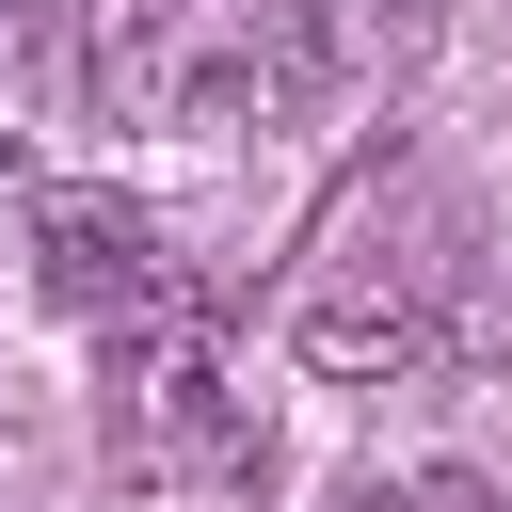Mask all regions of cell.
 Segmentation results:
<instances>
[{"label":"cell","mask_w":512,"mask_h":512,"mask_svg":"<svg viewBox=\"0 0 512 512\" xmlns=\"http://www.w3.org/2000/svg\"><path fill=\"white\" fill-rule=\"evenodd\" d=\"M368 512H496V480H464V464H416L400 496H368Z\"/></svg>","instance_id":"4"},{"label":"cell","mask_w":512,"mask_h":512,"mask_svg":"<svg viewBox=\"0 0 512 512\" xmlns=\"http://www.w3.org/2000/svg\"><path fill=\"white\" fill-rule=\"evenodd\" d=\"M304 352H320L336 384L400 368V352H416V272H400V256H352V272H320V288H304Z\"/></svg>","instance_id":"3"},{"label":"cell","mask_w":512,"mask_h":512,"mask_svg":"<svg viewBox=\"0 0 512 512\" xmlns=\"http://www.w3.org/2000/svg\"><path fill=\"white\" fill-rule=\"evenodd\" d=\"M0 16H16V0H0Z\"/></svg>","instance_id":"5"},{"label":"cell","mask_w":512,"mask_h":512,"mask_svg":"<svg viewBox=\"0 0 512 512\" xmlns=\"http://www.w3.org/2000/svg\"><path fill=\"white\" fill-rule=\"evenodd\" d=\"M32 288H48L64 320H144V304H160L144 208H128V192H48V208H32Z\"/></svg>","instance_id":"2"},{"label":"cell","mask_w":512,"mask_h":512,"mask_svg":"<svg viewBox=\"0 0 512 512\" xmlns=\"http://www.w3.org/2000/svg\"><path fill=\"white\" fill-rule=\"evenodd\" d=\"M208 432H240V352L192 288H160L128 320V448H208Z\"/></svg>","instance_id":"1"}]
</instances>
